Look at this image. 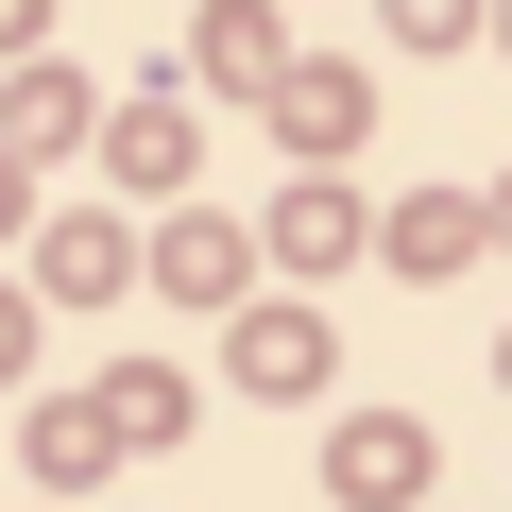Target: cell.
I'll return each mask as SVG.
<instances>
[{
	"mask_svg": "<svg viewBox=\"0 0 512 512\" xmlns=\"http://www.w3.org/2000/svg\"><path fill=\"white\" fill-rule=\"evenodd\" d=\"M410 478H427V444H410V427H342V495H359V512H393Z\"/></svg>",
	"mask_w": 512,
	"mask_h": 512,
	"instance_id": "1",
	"label": "cell"
}]
</instances>
